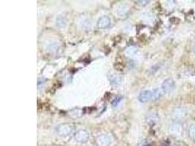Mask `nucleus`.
<instances>
[{
	"mask_svg": "<svg viewBox=\"0 0 195 146\" xmlns=\"http://www.w3.org/2000/svg\"><path fill=\"white\" fill-rule=\"evenodd\" d=\"M58 48V44L55 43H50V44H48V46H47V49H48V50H52V51H53V50H56Z\"/></svg>",
	"mask_w": 195,
	"mask_h": 146,
	"instance_id": "obj_13",
	"label": "nucleus"
},
{
	"mask_svg": "<svg viewBox=\"0 0 195 146\" xmlns=\"http://www.w3.org/2000/svg\"><path fill=\"white\" fill-rule=\"evenodd\" d=\"M112 140L110 137L107 135H101L97 139V142L99 146H109Z\"/></svg>",
	"mask_w": 195,
	"mask_h": 146,
	"instance_id": "obj_4",
	"label": "nucleus"
},
{
	"mask_svg": "<svg viewBox=\"0 0 195 146\" xmlns=\"http://www.w3.org/2000/svg\"><path fill=\"white\" fill-rule=\"evenodd\" d=\"M67 24V19L65 15H59L56 20V24L59 28H64Z\"/></svg>",
	"mask_w": 195,
	"mask_h": 146,
	"instance_id": "obj_7",
	"label": "nucleus"
},
{
	"mask_svg": "<svg viewBox=\"0 0 195 146\" xmlns=\"http://www.w3.org/2000/svg\"><path fill=\"white\" fill-rule=\"evenodd\" d=\"M137 2H138V4L140 5H145L149 2V1H137Z\"/></svg>",
	"mask_w": 195,
	"mask_h": 146,
	"instance_id": "obj_16",
	"label": "nucleus"
},
{
	"mask_svg": "<svg viewBox=\"0 0 195 146\" xmlns=\"http://www.w3.org/2000/svg\"><path fill=\"white\" fill-rule=\"evenodd\" d=\"M189 135H190V137H191V139L195 140V123L194 124L191 125L190 127H189Z\"/></svg>",
	"mask_w": 195,
	"mask_h": 146,
	"instance_id": "obj_11",
	"label": "nucleus"
},
{
	"mask_svg": "<svg viewBox=\"0 0 195 146\" xmlns=\"http://www.w3.org/2000/svg\"><path fill=\"white\" fill-rule=\"evenodd\" d=\"M152 91H149V90H146V91H143L141 92L138 97V100L140 102H142V103H145V102H149V100H152Z\"/></svg>",
	"mask_w": 195,
	"mask_h": 146,
	"instance_id": "obj_6",
	"label": "nucleus"
},
{
	"mask_svg": "<svg viewBox=\"0 0 195 146\" xmlns=\"http://www.w3.org/2000/svg\"><path fill=\"white\" fill-rule=\"evenodd\" d=\"M175 88V83L173 80L167 79L161 84V89L166 94L172 93Z\"/></svg>",
	"mask_w": 195,
	"mask_h": 146,
	"instance_id": "obj_3",
	"label": "nucleus"
},
{
	"mask_svg": "<svg viewBox=\"0 0 195 146\" xmlns=\"http://www.w3.org/2000/svg\"><path fill=\"white\" fill-rule=\"evenodd\" d=\"M152 94H153L152 100H157V99H159V97L161 96V92L159 88H156V89L154 90V91H152Z\"/></svg>",
	"mask_w": 195,
	"mask_h": 146,
	"instance_id": "obj_10",
	"label": "nucleus"
},
{
	"mask_svg": "<svg viewBox=\"0 0 195 146\" xmlns=\"http://www.w3.org/2000/svg\"><path fill=\"white\" fill-rule=\"evenodd\" d=\"M73 130H74V126L68 123H62L56 128V133L62 137L68 136L72 132Z\"/></svg>",
	"mask_w": 195,
	"mask_h": 146,
	"instance_id": "obj_1",
	"label": "nucleus"
},
{
	"mask_svg": "<svg viewBox=\"0 0 195 146\" xmlns=\"http://www.w3.org/2000/svg\"><path fill=\"white\" fill-rule=\"evenodd\" d=\"M74 138L75 141L80 143H84L86 141H88L89 138V134L86 129H79L75 133Z\"/></svg>",
	"mask_w": 195,
	"mask_h": 146,
	"instance_id": "obj_2",
	"label": "nucleus"
},
{
	"mask_svg": "<svg viewBox=\"0 0 195 146\" xmlns=\"http://www.w3.org/2000/svg\"><path fill=\"white\" fill-rule=\"evenodd\" d=\"M127 10H128V8L126 7V5H120L118 7V9H117V11L118 13L119 14H125L127 12Z\"/></svg>",
	"mask_w": 195,
	"mask_h": 146,
	"instance_id": "obj_9",
	"label": "nucleus"
},
{
	"mask_svg": "<svg viewBox=\"0 0 195 146\" xmlns=\"http://www.w3.org/2000/svg\"><path fill=\"white\" fill-rule=\"evenodd\" d=\"M121 100H122V97H118L117 98H116L113 101L112 105L113 106H117L118 104L120 103V102H121Z\"/></svg>",
	"mask_w": 195,
	"mask_h": 146,
	"instance_id": "obj_15",
	"label": "nucleus"
},
{
	"mask_svg": "<svg viewBox=\"0 0 195 146\" xmlns=\"http://www.w3.org/2000/svg\"><path fill=\"white\" fill-rule=\"evenodd\" d=\"M181 127L179 125H174L172 126L171 132L172 133L175 134V135H178V134L181 133Z\"/></svg>",
	"mask_w": 195,
	"mask_h": 146,
	"instance_id": "obj_12",
	"label": "nucleus"
},
{
	"mask_svg": "<svg viewBox=\"0 0 195 146\" xmlns=\"http://www.w3.org/2000/svg\"><path fill=\"white\" fill-rule=\"evenodd\" d=\"M110 81L111 84H113V86H116L121 82V77L118 75H112L110 78Z\"/></svg>",
	"mask_w": 195,
	"mask_h": 146,
	"instance_id": "obj_8",
	"label": "nucleus"
},
{
	"mask_svg": "<svg viewBox=\"0 0 195 146\" xmlns=\"http://www.w3.org/2000/svg\"><path fill=\"white\" fill-rule=\"evenodd\" d=\"M110 24L111 19L107 15H104V16H102L101 18H99L97 25L99 29H105V28L108 27L110 25Z\"/></svg>",
	"mask_w": 195,
	"mask_h": 146,
	"instance_id": "obj_5",
	"label": "nucleus"
},
{
	"mask_svg": "<svg viewBox=\"0 0 195 146\" xmlns=\"http://www.w3.org/2000/svg\"><path fill=\"white\" fill-rule=\"evenodd\" d=\"M193 50H194V52L195 53V45L194 46V48H193Z\"/></svg>",
	"mask_w": 195,
	"mask_h": 146,
	"instance_id": "obj_17",
	"label": "nucleus"
},
{
	"mask_svg": "<svg viewBox=\"0 0 195 146\" xmlns=\"http://www.w3.org/2000/svg\"><path fill=\"white\" fill-rule=\"evenodd\" d=\"M82 28L85 29H89L90 27H91V23L88 20H84L83 22H82Z\"/></svg>",
	"mask_w": 195,
	"mask_h": 146,
	"instance_id": "obj_14",
	"label": "nucleus"
}]
</instances>
